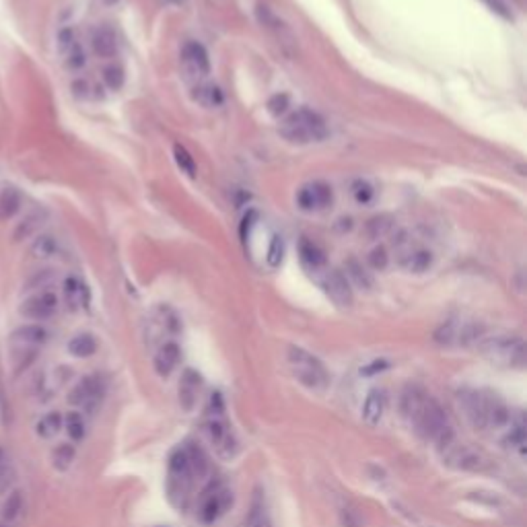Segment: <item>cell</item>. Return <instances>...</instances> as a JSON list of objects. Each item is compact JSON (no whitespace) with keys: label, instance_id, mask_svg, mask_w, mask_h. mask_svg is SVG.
I'll return each mask as SVG.
<instances>
[{"label":"cell","instance_id":"1","mask_svg":"<svg viewBox=\"0 0 527 527\" xmlns=\"http://www.w3.org/2000/svg\"><path fill=\"white\" fill-rule=\"evenodd\" d=\"M280 137L293 144H309V142H321L328 138V124L326 119L313 112L309 107H299L297 112L289 114L280 122L278 128Z\"/></svg>","mask_w":527,"mask_h":527},{"label":"cell","instance_id":"2","mask_svg":"<svg viewBox=\"0 0 527 527\" xmlns=\"http://www.w3.org/2000/svg\"><path fill=\"white\" fill-rule=\"evenodd\" d=\"M289 363L293 367L294 377L309 390H326L328 385V371L324 367V363L313 356L312 352L303 351L299 346H291L289 348Z\"/></svg>","mask_w":527,"mask_h":527},{"label":"cell","instance_id":"3","mask_svg":"<svg viewBox=\"0 0 527 527\" xmlns=\"http://www.w3.org/2000/svg\"><path fill=\"white\" fill-rule=\"evenodd\" d=\"M480 346L492 361L519 365V367L526 363V342L517 336H499L490 340H480Z\"/></svg>","mask_w":527,"mask_h":527},{"label":"cell","instance_id":"4","mask_svg":"<svg viewBox=\"0 0 527 527\" xmlns=\"http://www.w3.org/2000/svg\"><path fill=\"white\" fill-rule=\"evenodd\" d=\"M412 422H414L416 432H418L422 439L435 441V437L447 427V416H445L443 408H441L435 400H430L429 398V400L422 404V408L416 412V416L412 418Z\"/></svg>","mask_w":527,"mask_h":527},{"label":"cell","instance_id":"5","mask_svg":"<svg viewBox=\"0 0 527 527\" xmlns=\"http://www.w3.org/2000/svg\"><path fill=\"white\" fill-rule=\"evenodd\" d=\"M181 68L186 73V77L190 80H202V78L208 77L211 73V58H208V52L202 43L198 41H186L183 48H181Z\"/></svg>","mask_w":527,"mask_h":527},{"label":"cell","instance_id":"6","mask_svg":"<svg viewBox=\"0 0 527 527\" xmlns=\"http://www.w3.org/2000/svg\"><path fill=\"white\" fill-rule=\"evenodd\" d=\"M334 192L332 186L326 181H309L297 192V206L303 213H319L332 206Z\"/></svg>","mask_w":527,"mask_h":527},{"label":"cell","instance_id":"7","mask_svg":"<svg viewBox=\"0 0 527 527\" xmlns=\"http://www.w3.org/2000/svg\"><path fill=\"white\" fill-rule=\"evenodd\" d=\"M103 395H105V381L99 375H87L73 388L70 395H68V402L73 406L95 410L99 402L103 400Z\"/></svg>","mask_w":527,"mask_h":527},{"label":"cell","instance_id":"8","mask_svg":"<svg viewBox=\"0 0 527 527\" xmlns=\"http://www.w3.org/2000/svg\"><path fill=\"white\" fill-rule=\"evenodd\" d=\"M19 312L23 317L36 319V321L50 319L54 313L58 312V297L52 291H39L21 303Z\"/></svg>","mask_w":527,"mask_h":527},{"label":"cell","instance_id":"9","mask_svg":"<svg viewBox=\"0 0 527 527\" xmlns=\"http://www.w3.org/2000/svg\"><path fill=\"white\" fill-rule=\"evenodd\" d=\"M324 291L338 307H351L352 301H354L352 284L348 282L346 274L338 270V268L328 270L326 278H324Z\"/></svg>","mask_w":527,"mask_h":527},{"label":"cell","instance_id":"10","mask_svg":"<svg viewBox=\"0 0 527 527\" xmlns=\"http://www.w3.org/2000/svg\"><path fill=\"white\" fill-rule=\"evenodd\" d=\"M398 266L410 274H422L432 266V252L425 247H404L398 254Z\"/></svg>","mask_w":527,"mask_h":527},{"label":"cell","instance_id":"11","mask_svg":"<svg viewBox=\"0 0 527 527\" xmlns=\"http://www.w3.org/2000/svg\"><path fill=\"white\" fill-rule=\"evenodd\" d=\"M443 455H445L447 464H451V466H455V468L459 469H480L482 468V464H484L482 453L472 449V447H466V445H455V443H453Z\"/></svg>","mask_w":527,"mask_h":527},{"label":"cell","instance_id":"12","mask_svg":"<svg viewBox=\"0 0 527 527\" xmlns=\"http://www.w3.org/2000/svg\"><path fill=\"white\" fill-rule=\"evenodd\" d=\"M208 496L204 499V503H202V509H200V517H202V521L204 523H213L216 521L227 507L233 503V499H231V494L227 492V490L218 489L215 490L213 494L211 492H206Z\"/></svg>","mask_w":527,"mask_h":527},{"label":"cell","instance_id":"13","mask_svg":"<svg viewBox=\"0 0 527 527\" xmlns=\"http://www.w3.org/2000/svg\"><path fill=\"white\" fill-rule=\"evenodd\" d=\"M255 17H257V21H260V25H262V27H266L268 31H272L278 41H282V43H293L294 41L293 33H291V29L287 27V23L278 19L272 11H270V6H266V4H257V9H255Z\"/></svg>","mask_w":527,"mask_h":527},{"label":"cell","instance_id":"14","mask_svg":"<svg viewBox=\"0 0 527 527\" xmlns=\"http://www.w3.org/2000/svg\"><path fill=\"white\" fill-rule=\"evenodd\" d=\"M462 402H464L469 422L476 429H486V395L478 391H469L462 395Z\"/></svg>","mask_w":527,"mask_h":527},{"label":"cell","instance_id":"15","mask_svg":"<svg viewBox=\"0 0 527 527\" xmlns=\"http://www.w3.org/2000/svg\"><path fill=\"white\" fill-rule=\"evenodd\" d=\"M299 260L309 272H319L328 264L326 252L317 243H313L312 239H301V243H299Z\"/></svg>","mask_w":527,"mask_h":527},{"label":"cell","instance_id":"16","mask_svg":"<svg viewBox=\"0 0 527 527\" xmlns=\"http://www.w3.org/2000/svg\"><path fill=\"white\" fill-rule=\"evenodd\" d=\"M179 358H181V351L176 342H165L155 354V371L161 377H169L179 365Z\"/></svg>","mask_w":527,"mask_h":527},{"label":"cell","instance_id":"17","mask_svg":"<svg viewBox=\"0 0 527 527\" xmlns=\"http://www.w3.org/2000/svg\"><path fill=\"white\" fill-rule=\"evenodd\" d=\"M11 338L19 342L21 346H43L50 338V332L41 324H25L19 326Z\"/></svg>","mask_w":527,"mask_h":527},{"label":"cell","instance_id":"18","mask_svg":"<svg viewBox=\"0 0 527 527\" xmlns=\"http://www.w3.org/2000/svg\"><path fill=\"white\" fill-rule=\"evenodd\" d=\"M91 46L99 58H114L117 52L116 33L110 27H99L91 36Z\"/></svg>","mask_w":527,"mask_h":527},{"label":"cell","instance_id":"19","mask_svg":"<svg viewBox=\"0 0 527 527\" xmlns=\"http://www.w3.org/2000/svg\"><path fill=\"white\" fill-rule=\"evenodd\" d=\"M198 390H200V375L192 369H188L181 377V383H179V404L183 410H194Z\"/></svg>","mask_w":527,"mask_h":527},{"label":"cell","instance_id":"20","mask_svg":"<svg viewBox=\"0 0 527 527\" xmlns=\"http://www.w3.org/2000/svg\"><path fill=\"white\" fill-rule=\"evenodd\" d=\"M192 97H194L196 103H200L202 107H208V110L220 107L225 103V93L215 82H198L194 87Z\"/></svg>","mask_w":527,"mask_h":527},{"label":"cell","instance_id":"21","mask_svg":"<svg viewBox=\"0 0 527 527\" xmlns=\"http://www.w3.org/2000/svg\"><path fill=\"white\" fill-rule=\"evenodd\" d=\"M385 393L379 390L369 391L367 400H365V406H363V420L369 425V427H377L383 418V412H385Z\"/></svg>","mask_w":527,"mask_h":527},{"label":"cell","instance_id":"22","mask_svg":"<svg viewBox=\"0 0 527 527\" xmlns=\"http://www.w3.org/2000/svg\"><path fill=\"white\" fill-rule=\"evenodd\" d=\"M206 432H208V437H211V441H213V445H215L216 449L231 453V445L229 443H233V439H231V430H229L225 420H220V418L208 420L206 422Z\"/></svg>","mask_w":527,"mask_h":527},{"label":"cell","instance_id":"23","mask_svg":"<svg viewBox=\"0 0 527 527\" xmlns=\"http://www.w3.org/2000/svg\"><path fill=\"white\" fill-rule=\"evenodd\" d=\"M429 400V395L425 393L422 388H418V385H408L404 393H402V402H400V408H402V414L406 416V418H414L416 416V412L422 408V404Z\"/></svg>","mask_w":527,"mask_h":527},{"label":"cell","instance_id":"24","mask_svg":"<svg viewBox=\"0 0 527 527\" xmlns=\"http://www.w3.org/2000/svg\"><path fill=\"white\" fill-rule=\"evenodd\" d=\"M395 229V218L388 213H381V215H375L371 216L367 223H365V235L369 237V239H383V237H388L391 235V231Z\"/></svg>","mask_w":527,"mask_h":527},{"label":"cell","instance_id":"25","mask_svg":"<svg viewBox=\"0 0 527 527\" xmlns=\"http://www.w3.org/2000/svg\"><path fill=\"white\" fill-rule=\"evenodd\" d=\"M64 297H66V303H68L70 309L85 307L89 303V291H87V287L78 278H75V276L66 278V282H64Z\"/></svg>","mask_w":527,"mask_h":527},{"label":"cell","instance_id":"26","mask_svg":"<svg viewBox=\"0 0 527 527\" xmlns=\"http://www.w3.org/2000/svg\"><path fill=\"white\" fill-rule=\"evenodd\" d=\"M346 278H348V282L354 284L356 289H361V291H371L373 289V278L371 274L367 272V268L358 262V260H348L346 262Z\"/></svg>","mask_w":527,"mask_h":527},{"label":"cell","instance_id":"27","mask_svg":"<svg viewBox=\"0 0 527 527\" xmlns=\"http://www.w3.org/2000/svg\"><path fill=\"white\" fill-rule=\"evenodd\" d=\"M509 418L507 406L496 395H486V427H505Z\"/></svg>","mask_w":527,"mask_h":527},{"label":"cell","instance_id":"28","mask_svg":"<svg viewBox=\"0 0 527 527\" xmlns=\"http://www.w3.org/2000/svg\"><path fill=\"white\" fill-rule=\"evenodd\" d=\"M68 352L77 358H89L97 352V340L91 334H77L68 342Z\"/></svg>","mask_w":527,"mask_h":527},{"label":"cell","instance_id":"29","mask_svg":"<svg viewBox=\"0 0 527 527\" xmlns=\"http://www.w3.org/2000/svg\"><path fill=\"white\" fill-rule=\"evenodd\" d=\"M21 202H23V198H21L17 188H4L0 192V220H9L17 215Z\"/></svg>","mask_w":527,"mask_h":527},{"label":"cell","instance_id":"30","mask_svg":"<svg viewBox=\"0 0 527 527\" xmlns=\"http://www.w3.org/2000/svg\"><path fill=\"white\" fill-rule=\"evenodd\" d=\"M23 509H25L23 492H21V490H13V492L9 494V499L4 501L2 511H0L2 521H4V523H13V521H17V519H19V515L23 513Z\"/></svg>","mask_w":527,"mask_h":527},{"label":"cell","instance_id":"31","mask_svg":"<svg viewBox=\"0 0 527 527\" xmlns=\"http://www.w3.org/2000/svg\"><path fill=\"white\" fill-rule=\"evenodd\" d=\"M62 425H64V418H62L60 412H48L38 425H36V432H38L41 439H50V437H54L62 429Z\"/></svg>","mask_w":527,"mask_h":527},{"label":"cell","instance_id":"32","mask_svg":"<svg viewBox=\"0 0 527 527\" xmlns=\"http://www.w3.org/2000/svg\"><path fill=\"white\" fill-rule=\"evenodd\" d=\"M484 336V326L476 324V321H468L464 326H457V334H455V342L469 346V344H476L480 342Z\"/></svg>","mask_w":527,"mask_h":527},{"label":"cell","instance_id":"33","mask_svg":"<svg viewBox=\"0 0 527 527\" xmlns=\"http://www.w3.org/2000/svg\"><path fill=\"white\" fill-rule=\"evenodd\" d=\"M41 223H43V213H39V211H36V213H29V215L25 216L19 225H17V229H15V239L21 241V239L31 237V235L36 233L39 227H41Z\"/></svg>","mask_w":527,"mask_h":527},{"label":"cell","instance_id":"34","mask_svg":"<svg viewBox=\"0 0 527 527\" xmlns=\"http://www.w3.org/2000/svg\"><path fill=\"white\" fill-rule=\"evenodd\" d=\"M75 455H77V451H75V447L70 443H60L58 447H54V451H52V464H54L56 469L64 472V469H68L73 466Z\"/></svg>","mask_w":527,"mask_h":527},{"label":"cell","instance_id":"35","mask_svg":"<svg viewBox=\"0 0 527 527\" xmlns=\"http://www.w3.org/2000/svg\"><path fill=\"white\" fill-rule=\"evenodd\" d=\"M174 159H176L177 167L181 169V174H186L188 177H196L198 167H196L194 156L190 155V151H188L186 147L176 144V147H174Z\"/></svg>","mask_w":527,"mask_h":527},{"label":"cell","instance_id":"36","mask_svg":"<svg viewBox=\"0 0 527 527\" xmlns=\"http://www.w3.org/2000/svg\"><path fill=\"white\" fill-rule=\"evenodd\" d=\"M188 453V459H190V468H192V476H198V478H204L206 472H208V457L204 455V451L200 447H188L186 449Z\"/></svg>","mask_w":527,"mask_h":527},{"label":"cell","instance_id":"37","mask_svg":"<svg viewBox=\"0 0 527 527\" xmlns=\"http://www.w3.org/2000/svg\"><path fill=\"white\" fill-rule=\"evenodd\" d=\"M351 196L356 204H369L375 198V188L367 179H354L351 183Z\"/></svg>","mask_w":527,"mask_h":527},{"label":"cell","instance_id":"38","mask_svg":"<svg viewBox=\"0 0 527 527\" xmlns=\"http://www.w3.org/2000/svg\"><path fill=\"white\" fill-rule=\"evenodd\" d=\"M64 427H66V432H68V437L78 443V441H82L85 439V420H82V414L80 412H70L66 418H64Z\"/></svg>","mask_w":527,"mask_h":527},{"label":"cell","instance_id":"39","mask_svg":"<svg viewBox=\"0 0 527 527\" xmlns=\"http://www.w3.org/2000/svg\"><path fill=\"white\" fill-rule=\"evenodd\" d=\"M56 252H58V243H56V239L52 235H41L31 245V254L36 257H50Z\"/></svg>","mask_w":527,"mask_h":527},{"label":"cell","instance_id":"40","mask_svg":"<svg viewBox=\"0 0 527 527\" xmlns=\"http://www.w3.org/2000/svg\"><path fill=\"white\" fill-rule=\"evenodd\" d=\"M124 80H126V75H124V68L117 66V64H110L103 68V82L112 89V91H119L124 87Z\"/></svg>","mask_w":527,"mask_h":527},{"label":"cell","instance_id":"41","mask_svg":"<svg viewBox=\"0 0 527 527\" xmlns=\"http://www.w3.org/2000/svg\"><path fill=\"white\" fill-rule=\"evenodd\" d=\"M64 54H66V64H68V68H73V70H78V68H82V66L87 64L85 50H82V46H80L78 41L70 43V46L64 50Z\"/></svg>","mask_w":527,"mask_h":527},{"label":"cell","instance_id":"42","mask_svg":"<svg viewBox=\"0 0 527 527\" xmlns=\"http://www.w3.org/2000/svg\"><path fill=\"white\" fill-rule=\"evenodd\" d=\"M282 255H284V241H282V237L276 235V237H272L270 247H268V254H266L268 266H270V268H278L280 262H282Z\"/></svg>","mask_w":527,"mask_h":527},{"label":"cell","instance_id":"43","mask_svg":"<svg viewBox=\"0 0 527 527\" xmlns=\"http://www.w3.org/2000/svg\"><path fill=\"white\" fill-rule=\"evenodd\" d=\"M367 262H369V266H371L373 270H385L388 268V264H390V255H388V250L385 247H375L371 250V254L367 257Z\"/></svg>","mask_w":527,"mask_h":527},{"label":"cell","instance_id":"44","mask_svg":"<svg viewBox=\"0 0 527 527\" xmlns=\"http://www.w3.org/2000/svg\"><path fill=\"white\" fill-rule=\"evenodd\" d=\"M455 334H457V326L453 321H445L437 332H435V340L441 344H451L455 342Z\"/></svg>","mask_w":527,"mask_h":527},{"label":"cell","instance_id":"45","mask_svg":"<svg viewBox=\"0 0 527 527\" xmlns=\"http://www.w3.org/2000/svg\"><path fill=\"white\" fill-rule=\"evenodd\" d=\"M54 278V272L52 270H39V272H36L29 280H27V291H36V289H41V287H46L50 280Z\"/></svg>","mask_w":527,"mask_h":527},{"label":"cell","instance_id":"46","mask_svg":"<svg viewBox=\"0 0 527 527\" xmlns=\"http://www.w3.org/2000/svg\"><path fill=\"white\" fill-rule=\"evenodd\" d=\"M289 105H291L289 95H274V97L268 101V112H270L272 116H282V114H287Z\"/></svg>","mask_w":527,"mask_h":527},{"label":"cell","instance_id":"47","mask_svg":"<svg viewBox=\"0 0 527 527\" xmlns=\"http://www.w3.org/2000/svg\"><path fill=\"white\" fill-rule=\"evenodd\" d=\"M385 369H390V361L377 358V361H371L369 365H365V367L361 369V375H365V377H375V375L383 373Z\"/></svg>","mask_w":527,"mask_h":527},{"label":"cell","instance_id":"48","mask_svg":"<svg viewBox=\"0 0 527 527\" xmlns=\"http://www.w3.org/2000/svg\"><path fill=\"white\" fill-rule=\"evenodd\" d=\"M507 443L511 447H523L526 445V429L523 425H517L511 429V435L507 437Z\"/></svg>","mask_w":527,"mask_h":527},{"label":"cell","instance_id":"49","mask_svg":"<svg viewBox=\"0 0 527 527\" xmlns=\"http://www.w3.org/2000/svg\"><path fill=\"white\" fill-rule=\"evenodd\" d=\"M250 527H270L268 519H266V515L257 509V505L254 507V513L250 515Z\"/></svg>","mask_w":527,"mask_h":527},{"label":"cell","instance_id":"50","mask_svg":"<svg viewBox=\"0 0 527 527\" xmlns=\"http://www.w3.org/2000/svg\"><path fill=\"white\" fill-rule=\"evenodd\" d=\"M340 233H344V231H352V227H354V220H352L351 216H340L338 220H336V225H334Z\"/></svg>","mask_w":527,"mask_h":527},{"label":"cell","instance_id":"51","mask_svg":"<svg viewBox=\"0 0 527 527\" xmlns=\"http://www.w3.org/2000/svg\"><path fill=\"white\" fill-rule=\"evenodd\" d=\"M2 457H4V451L0 449V464H2Z\"/></svg>","mask_w":527,"mask_h":527}]
</instances>
